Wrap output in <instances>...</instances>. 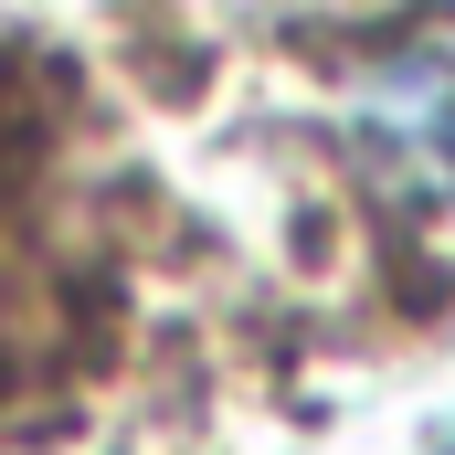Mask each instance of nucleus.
<instances>
[{
    "label": "nucleus",
    "instance_id": "1",
    "mask_svg": "<svg viewBox=\"0 0 455 455\" xmlns=\"http://www.w3.org/2000/svg\"><path fill=\"white\" fill-rule=\"evenodd\" d=\"M349 138L371 180H392L424 212H455V32H424L392 64H371L349 96Z\"/></svg>",
    "mask_w": 455,
    "mask_h": 455
}]
</instances>
